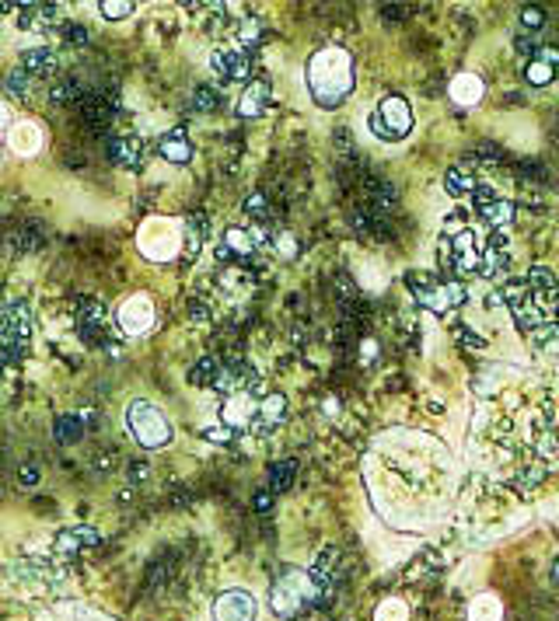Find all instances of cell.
<instances>
[{"label":"cell","instance_id":"7402d4cb","mask_svg":"<svg viewBox=\"0 0 559 621\" xmlns=\"http://www.w3.org/2000/svg\"><path fill=\"white\" fill-rule=\"evenodd\" d=\"M469 621H504V600L496 594H479L469 604Z\"/></svg>","mask_w":559,"mask_h":621},{"label":"cell","instance_id":"ffe728a7","mask_svg":"<svg viewBox=\"0 0 559 621\" xmlns=\"http://www.w3.org/2000/svg\"><path fill=\"white\" fill-rule=\"evenodd\" d=\"M109 332V318L102 304H85V314H81V339L85 342H102Z\"/></svg>","mask_w":559,"mask_h":621},{"label":"cell","instance_id":"d590c367","mask_svg":"<svg viewBox=\"0 0 559 621\" xmlns=\"http://www.w3.org/2000/svg\"><path fill=\"white\" fill-rule=\"evenodd\" d=\"M214 105H217V94H214V91H210V88H200V91H196V109L210 112Z\"/></svg>","mask_w":559,"mask_h":621},{"label":"cell","instance_id":"277c9868","mask_svg":"<svg viewBox=\"0 0 559 621\" xmlns=\"http://www.w3.org/2000/svg\"><path fill=\"white\" fill-rule=\"evenodd\" d=\"M504 308L514 332L532 339L538 350L559 353V280L549 266H532L504 287Z\"/></svg>","mask_w":559,"mask_h":621},{"label":"cell","instance_id":"f546056e","mask_svg":"<svg viewBox=\"0 0 559 621\" xmlns=\"http://www.w3.org/2000/svg\"><path fill=\"white\" fill-rule=\"evenodd\" d=\"M524 74H528V81H532V84H549V81H553V74H556V64L538 56V60H532V64H528V70H524Z\"/></svg>","mask_w":559,"mask_h":621},{"label":"cell","instance_id":"f35d334b","mask_svg":"<svg viewBox=\"0 0 559 621\" xmlns=\"http://www.w3.org/2000/svg\"><path fill=\"white\" fill-rule=\"evenodd\" d=\"M245 210L252 217H263V213H266V196H252V200L245 202Z\"/></svg>","mask_w":559,"mask_h":621},{"label":"cell","instance_id":"603a6c76","mask_svg":"<svg viewBox=\"0 0 559 621\" xmlns=\"http://www.w3.org/2000/svg\"><path fill=\"white\" fill-rule=\"evenodd\" d=\"M112 157H115L123 168H140V161H144V140H136V136H119V140L112 143Z\"/></svg>","mask_w":559,"mask_h":621},{"label":"cell","instance_id":"52a82bcc","mask_svg":"<svg viewBox=\"0 0 559 621\" xmlns=\"http://www.w3.org/2000/svg\"><path fill=\"white\" fill-rule=\"evenodd\" d=\"M322 594V586L314 583L312 573H284V577L273 583V590H269V604H273V611L280 615V618H297V615H304L308 607H312L314 600Z\"/></svg>","mask_w":559,"mask_h":621},{"label":"cell","instance_id":"1f68e13d","mask_svg":"<svg viewBox=\"0 0 559 621\" xmlns=\"http://www.w3.org/2000/svg\"><path fill=\"white\" fill-rule=\"evenodd\" d=\"M217 374H221V367H217V360H210V356L193 367V380H196V384H217Z\"/></svg>","mask_w":559,"mask_h":621},{"label":"cell","instance_id":"ac0fdd59","mask_svg":"<svg viewBox=\"0 0 559 621\" xmlns=\"http://www.w3.org/2000/svg\"><path fill=\"white\" fill-rule=\"evenodd\" d=\"M284 416H287V399H284V395H266V399L259 401V412H255L252 429H255V433H269Z\"/></svg>","mask_w":559,"mask_h":621},{"label":"cell","instance_id":"7a4b0ae2","mask_svg":"<svg viewBox=\"0 0 559 621\" xmlns=\"http://www.w3.org/2000/svg\"><path fill=\"white\" fill-rule=\"evenodd\" d=\"M364 482L395 531H430L458 503L462 471L451 447L420 429H388L364 454Z\"/></svg>","mask_w":559,"mask_h":621},{"label":"cell","instance_id":"ee69618b","mask_svg":"<svg viewBox=\"0 0 559 621\" xmlns=\"http://www.w3.org/2000/svg\"><path fill=\"white\" fill-rule=\"evenodd\" d=\"M556 577H559V562H556Z\"/></svg>","mask_w":559,"mask_h":621},{"label":"cell","instance_id":"ab89813d","mask_svg":"<svg viewBox=\"0 0 559 621\" xmlns=\"http://www.w3.org/2000/svg\"><path fill=\"white\" fill-rule=\"evenodd\" d=\"M22 482H25V486H35V482H39V468L25 465L22 468Z\"/></svg>","mask_w":559,"mask_h":621},{"label":"cell","instance_id":"74e56055","mask_svg":"<svg viewBox=\"0 0 559 621\" xmlns=\"http://www.w3.org/2000/svg\"><path fill=\"white\" fill-rule=\"evenodd\" d=\"M521 22L528 25V28H538V25H542V11H538V7H524V11H521Z\"/></svg>","mask_w":559,"mask_h":621},{"label":"cell","instance_id":"5bb4252c","mask_svg":"<svg viewBox=\"0 0 559 621\" xmlns=\"http://www.w3.org/2000/svg\"><path fill=\"white\" fill-rule=\"evenodd\" d=\"M210 67L224 81H242V77H248V70H252V60H248V53L242 45H221L210 56Z\"/></svg>","mask_w":559,"mask_h":621},{"label":"cell","instance_id":"4fadbf2b","mask_svg":"<svg viewBox=\"0 0 559 621\" xmlns=\"http://www.w3.org/2000/svg\"><path fill=\"white\" fill-rule=\"evenodd\" d=\"M214 621H255V597L248 590H224L214 600Z\"/></svg>","mask_w":559,"mask_h":621},{"label":"cell","instance_id":"44dd1931","mask_svg":"<svg viewBox=\"0 0 559 621\" xmlns=\"http://www.w3.org/2000/svg\"><path fill=\"white\" fill-rule=\"evenodd\" d=\"M269 84L266 81H255V84H248V91L238 98V115L242 119H255V115H263V109L269 105Z\"/></svg>","mask_w":559,"mask_h":621},{"label":"cell","instance_id":"9c48e42d","mask_svg":"<svg viewBox=\"0 0 559 621\" xmlns=\"http://www.w3.org/2000/svg\"><path fill=\"white\" fill-rule=\"evenodd\" d=\"M409 287H413V297L426 310H434V314H447V310L462 308L469 301L465 283L451 280V276H424V272H416V276H409Z\"/></svg>","mask_w":559,"mask_h":621},{"label":"cell","instance_id":"8fae6325","mask_svg":"<svg viewBox=\"0 0 559 621\" xmlns=\"http://www.w3.org/2000/svg\"><path fill=\"white\" fill-rule=\"evenodd\" d=\"M126 422H130V433L144 447H165L172 440V426L161 416V409L151 401H134L126 409Z\"/></svg>","mask_w":559,"mask_h":621},{"label":"cell","instance_id":"60d3db41","mask_svg":"<svg viewBox=\"0 0 559 621\" xmlns=\"http://www.w3.org/2000/svg\"><path fill=\"white\" fill-rule=\"evenodd\" d=\"M74 84H60V88H53V98H56V102H70V94H74Z\"/></svg>","mask_w":559,"mask_h":621},{"label":"cell","instance_id":"30bf717a","mask_svg":"<svg viewBox=\"0 0 559 621\" xmlns=\"http://www.w3.org/2000/svg\"><path fill=\"white\" fill-rule=\"evenodd\" d=\"M413 109H409V102L399 98V94H388V98H381L378 109L371 112V133L381 136V140H388V143H395V140H403V136L413 133Z\"/></svg>","mask_w":559,"mask_h":621},{"label":"cell","instance_id":"d6a6232c","mask_svg":"<svg viewBox=\"0 0 559 621\" xmlns=\"http://www.w3.org/2000/svg\"><path fill=\"white\" fill-rule=\"evenodd\" d=\"M85 119H91V123H105L109 119V105L102 102V98H85Z\"/></svg>","mask_w":559,"mask_h":621},{"label":"cell","instance_id":"7c38bea8","mask_svg":"<svg viewBox=\"0 0 559 621\" xmlns=\"http://www.w3.org/2000/svg\"><path fill=\"white\" fill-rule=\"evenodd\" d=\"M115 325L126 335L151 332V325H155V304H151V297L147 293H134L130 301H123V308L115 314Z\"/></svg>","mask_w":559,"mask_h":621},{"label":"cell","instance_id":"8992f818","mask_svg":"<svg viewBox=\"0 0 559 621\" xmlns=\"http://www.w3.org/2000/svg\"><path fill=\"white\" fill-rule=\"evenodd\" d=\"M308 91L318 105L333 109L354 91V56L339 45H325L308 60Z\"/></svg>","mask_w":559,"mask_h":621},{"label":"cell","instance_id":"4316f807","mask_svg":"<svg viewBox=\"0 0 559 621\" xmlns=\"http://www.w3.org/2000/svg\"><path fill=\"white\" fill-rule=\"evenodd\" d=\"M374 621H409V604L399 597L381 600L378 611H374Z\"/></svg>","mask_w":559,"mask_h":621},{"label":"cell","instance_id":"3957f363","mask_svg":"<svg viewBox=\"0 0 559 621\" xmlns=\"http://www.w3.org/2000/svg\"><path fill=\"white\" fill-rule=\"evenodd\" d=\"M511 221H514V202L496 192L458 206L444 221V234L437 244L447 276L465 283V280H493L496 272H504L511 259L507 248Z\"/></svg>","mask_w":559,"mask_h":621},{"label":"cell","instance_id":"e575fe53","mask_svg":"<svg viewBox=\"0 0 559 621\" xmlns=\"http://www.w3.org/2000/svg\"><path fill=\"white\" fill-rule=\"evenodd\" d=\"M291 478H294V465H291V461H284V465L273 468V488H287V486H291Z\"/></svg>","mask_w":559,"mask_h":621},{"label":"cell","instance_id":"d4e9b609","mask_svg":"<svg viewBox=\"0 0 559 621\" xmlns=\"http://www.w3.org/2000/svg\"><path fill=\"white\" fill-rule=\"evenodd\" d=\"M161 154H165V161H172V164H185L193 157V147H189L185 133H168L161 140Z\"/></svg>","mask_w":559,"mask_h":621},{"label":"cell","instance_id":"836d02e7","mask_svg":"<svg viewBox=\"0 0 559 621\" xmlns=\"http://www.w3.org/2000/svg\"><path fill=\"white\" fill-rule=\"evenodd\" d=\"M276 251H280L284 259H294V255L301 251V244H297L294 234H276Z\"/></svg>","mask_w":559,"mask_h":621},{"label":"cell","instance_id":"4dcf8cb0","mask_svg":"<svg viewBox=\"0 0 559 621\" xmlns=\"http://www.w3.org/2000/svg\"><path fill=\"white\" fill-rule=\"evenodd\" d=\"M98 11H102L109 22H123V18H130V15H134V4H130V0H102V4H98Z\"/></svg>","mask_w":559,"mask_h":621},{"label":"cell","instance_id":"cb8c5ba5","mask_svg":"<svg viewBox=\"0 0 559 621\" xmlns=\"http://www.w3.org/2000/svg\"><path fill=\"white\" fill-rule=\"evenodd\" d=\"M252 248H255V238H252V231H242V227H231V231L224 234L221 259H227V255H248Z\"/></svg>","mask_w":559,"mask_h":621},{"label":"cell","instance_id":"9a60e30c","mask_svg":"<svg viewBox=\"0 0 559 621\" xmlns=\"http://www.w3.org/2000/svg\"><path fill=\"white\" fill-rule=\"evenodd\" d=\"M255 412H259V401L252 399L248 391H238V395H227L221 405V422L227 429H245L255 422Z\"/></svg>","mask_w":559,"mask_h":621},{"label":"cell","instance_id":"d6986e66","mask_svg":"<svg viewBox=\"0 0 559 621\" xmlns=\"http://www.w3.org/2000/svg\"><path fill=\"white\" fill-rule=\"evenodd\" d=\"M98 545V531L95 527H74V531H60L56 534V552L60 555H77L85 548H95Z\"/></svg>","mask_w":559,"mask_h":621},{"label":"cell","instance_id":"2e32d148","mask_svg":"<svg viewBox=\"0 0 559 621\" xmlns=\"http://www.w3.org/2000/svg\"><path fill=\"white\" fill-rule=\"evenodd\" d=\"M7 147H11L18 157L39 154V147H43V126H39V123H32V119L15 123V126H11V133H7Z\"/></svg>","mask_w":559,"mask_h":621},{"label":"cell","instance_id":"7bdbcfd3","mask_svg":"<svg viewBox=\"0 0 559 621\" xmlns=\"http://www.w3.org/2000/svg\"><path fill=\"white\" fill-rule=\"evenodd\" d=\"M7 119H11V112H7V105H4V102H0V130H4V126H7Z\"/></svg>","mask_w":559,"mask_h":621},{"label":"cell","instance_id":"6da1fadb","mask_svg":"<svg viewBox=\"0 0 559 621\" xmlns=\"http://www.w3.org/2000/svg\"><path fill=\"white\" fill-rule=\"evenodd\" d=\"M475 380L479 409L469 433L475 475L500 486L542 488L559 471V391L538 374L493 370Z\"/></svg>","mask_w":559,"mask_h":621},{"label":"cell","instance_id":"e0dca14e","mask_svg":"<svg viewBox=\"0 0 559 621\" xmlns=\"http://www.w3.org/2000/svg\"><path fill=\"white\" fill-rule=\"evenodd\" d=\"M447 91H451V98H454L458 105H465V109H469V105H475V102L483 98V91L486 88H483V81H479L475 74L465 70V74H454V77H451Z\"/></svg>","mask_w":559,"mask_h":621},{"label":"cell","instance_id":"8d00e7d4","mask_svg":"<svg viewBox=\"0 0 559 621\" xmlns=\"http://www.w3.org/2000/svg\"><path fill=\"white\" fill-rule=\"evenodd\" d=\"M231 437H235V433H231L227 426H210V429H206V440H214V444H227Z\"/></svg>","mask_w":559,"mask_h":621},{"label":"cell","instance_id":"ba28073f","mask_svg":"<svg viewBox=\"0 0 559 621\" xmlns=\"http://www.w3.org/2000/svg\"><path fill=\"white\" fill-rule=\"evenodd\" d=\"M182 238H185V227L179 221L147 217V221L140 223V231H136V248L151 262H172L182 251Z\"/></svg>","mask_w":559,"mask_h":621},{"label":"cell","instance_id":"5b68a950","mask_svg":"<svg viewBox=\"0 0 559 621\" xmlns=\"http://www.w3.org/2000/svg\"><path fill=\"white\" fill-rule=\"evenodd\" d=\"M458 510H462V524L472 537L479 541H493L504 537L514 527H521L528 520V507L521 503L514 488L500 486L486 475H475L469 488H462L458 496Z\"/></svg>","mask_w":559,"mask_h":621},{"label":"cell","instance_id":"f1b7e54d","mask_svg":"<svg viewBox=\"0 0 559 621\" xmlns=\"http://www.w3.org/2000/svg\"><path fill=\"white\" fill-rule=\"evenodd\" d=\"M7 94H15V98H28L32 94V74L25 67L7 74Z\"/></svg>","mask_w":559,"mask_h":621},{"label":"cell","instance_id":"83f0119b","mask_svg":"<svg viewBox=\"0 0 559 621\" xmlns=\"http://www.w3.org/2000/svg\"><path fill=\"white\" fill-rule=\"evenodd\" d=\"M53 433H56L60 444H77L81 433H85V426H81V419H74V416H64V419H56Z\"/></svg>","mask_w":559,"mask_h":621},{"label":"cell","instance_id":"b9f144b4","mask_svg":"<svg viewBox=\"0 0 559 621\" xmlns=\"http://www.w3.org/2000/svg\"><path fill=\"white\" fill-rule=\"evenodd\" d=\"M67 35H70V43H74V45H81V43H85V28H77V25H70V28H67Z\"/></svg>","mask_w":559,"mask_h":621},{"label":"cell","instance_id":"484cf974","mask_svg":"<svg viewBox=\"0 0 559 621\" xmlns=\"http://www.w3.org/2000/svg\"><path fill=\"white\" fill-rule=\"evenodd\" d=\"M25 70H28V74H49V70H56V53L45 49V45L28 49V53H25Z\"/></svg>","mask_w":559,"mask_h":621}]
</instances>
